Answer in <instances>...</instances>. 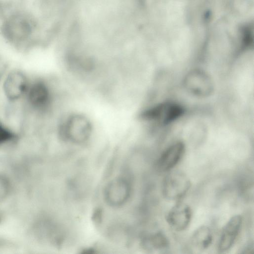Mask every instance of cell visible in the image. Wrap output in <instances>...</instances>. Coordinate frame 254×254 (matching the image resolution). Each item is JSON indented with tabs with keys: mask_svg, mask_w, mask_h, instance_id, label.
Instances as JSON below:
<instances>
[{
	"mask_svg": "<svg viewBox=\"0 0 254 254\" xmlns=\"http://www.w3.org/2000/svg\"><path fill=\"white\" fill-rule=\"evenodd\" d=\"M57 131L62 140L72 144L81 145L91 138L94 126L87 115L80 112H73L66 114L61 119Z\"/></svg>",
	"mask_w": 254,
	"mask_h": 254,
	"instance_id": "1",
	"label": "cell"
},
{
	"mask_svg": "<svg viewBox=\"0 0 254 254\" xmlns=\"http://www.w3.org/2000/svg\"><path fill=\"white\" fill-rule=\"evenodd\" d=\"M24 99L32 111L36 113L44 114L51 109L54 95L52 88L46 80L36 78L30 80Z\"/></svg>",
	"mask_w": 254,
	"mask_h": 254,
	"instance_id": "2",
	"label": "cell"
},
{
	"mask_svg": "<svg viewBox=\"0 0 254 254\" xmlns=\"http://www.w3.org/2000/svg\"><path fill=\"white\" fill-rule=\"evenodd\" d=\"M35 28L33 19L26 14L15 13L3 22L1 30L5 38L13 44H21L32 35Z\"/></svg>",
	"mask_w": 254,
	"mask_h": 254,
	"instance_id": "3",
	"label": "cell"
},
{
	"mask_svg": "<svg viewBox=\"0 0 254 254\" xmlns=\"http://www.w3.org/2000/svg\"><path fill=\"white\" fill-rule=\"evenodd\" d=\"M26 73L19 69L10 71L4 78L2 90L6 100L14 103L24 99L30 82Z\"/></svg>",
	"mask_w": 254,
	"mask_h": 254,
	"instance_id": "4",
	"label": "cell"
},
{
	"mask_svg": "<svg viewBox=\"0 0 254 254\" xmlns=\"http://www.w3.org/2000/svg\"><path fill=\"white\" fill-rule=\"evenodd\" d=\"M190 187L189 178L183 172L174 171L170 172L163 181L162 191L169 200H179L183 197Z\"/></svg>",
	"mask_w": 254,
	"mask_h": 254,
	"instance_id": "5",
	"label": "cell"
},
{
	"mask_svg": "<svg viewBox=\"0 0 254 254\" xmlns=\"http://www.w3.org/2000/svg\"><path fill=\"white\" fill-rule=\"evenodd\" d=\"M183 113V108L179 104L165 103L145 110L142 113L141 118L145 121L166 125L177 120Z\"/></svg>",
	"mask_w": 254,
	"mask_h": 254,
	"instance_id": "6",
	"label": "cell"
},
{
	"mask_svg": "<svg viewBox=\"0 0 254 254\" xmlns=\"http://www.w3.org/2000/svg\"><path fill=\"white\" fill-rule=\"evenodd\" d=\"M131 192L129 182L124 178H117L106 186L104 196L106 202L113 207H119L127 201Z\"/></svg>",
	"mask_w": 254,
	"mask_h": 254,
	"instance_id": "7",
	"label": "cell"
},
{
	"mask_svg": "<svg viewBox=\"0 0 254 254\" xmlns=\"http://www.w3.org/2000/svg\"><path fill=\"white\" fill-rule=\"evenodd\" d=\"M191 217L192 211L190 206L185 203L178 202L169 211L166 220L172 229L181 231L188 227Z\"/></svg>",
	"mask_w": 254,
	"mask_h": 254,
	"instance_id": "8",
	"label": "cell"
},
{
	"mask_svg": "<svg viewBox=\"0 0 254 254\" xmlns=\"http://www.w3.org/2000/svg\"><path fill=\"white\" fill-rule=\"evenodd\" d=\"M243 222L241 215H236L230 218L223 227L219 239L218 249L223 253L233 246L240 232Z\"/></svg>",
	"mask_w": 254,
	"mask_h": 254,
	"instance_id": "9",
	"label": "cell"
},
{
	"mask_svg": "<svg viewBox=\"0 0 254 254\" xmlns=\"http://www.w3.org/2000/svg\"><path fill=\"white\" fill-rule=\"evenodd\" d=\"M185 151L182 142H177L166 148L161 154L156 163L158 170L166 172L174 168L182 159Z\"/></svg>",
	"mask_w": 254,
	"mask_h": 254,
	"instance_id": "10",
	"label": "cell"
},
{
	"mask_svg": "<svg viewBox=\"0 0 254 254\" xmlns=\"http://www.w3.org/2000/svg\"><path fill=\"white\" fill-rule=\"evenodd\" d=\"M185 83L188 90L197 96H206L211 92L212 89L209 77L199 70L190 72L186 77Z\"/></svg>",
	"mask_w": 254,
	"mask_h": 254,
	"instance_id": "11",
	"label": "cell"
},
{
	"mask_svg": "<svg viewBox=\"0 0 254 254\" xmlns=\"http://www.w3.org/2000/svg\"><path fill=\"white\" fill-rule=\"evenodd\" d=\"M212 240V234L210 228L206 226H201L194 231L190 242L195 249L203 250L210 246Z\"/></svg>",
	"mask_w": 254,
	"mask_h": 254,
	"instance_id": "12",
	"label": "cell"
},
{
	"mask_svg": "<svg viewBox=\"0 0 254 254\" xmlns=\"http://www.w3.org/2000/svg\"><path fill=\"white\" fill-rule=\"evenodd\" d=\"M144 245L148 249L160 250L166 249L169 246V241L162 232H157L145 238Z\"/></svg>",
	"mask_w": 254,
	"mask_h": 254,
	"instance_id": "13",
	"label": "cell"
},
{
	"mask_svg": "<svg viewBox=\"0 0 254 254\" xmlns=\"http://www.w3.org/2000/svg\"><path fill=\"white\" fill-rule=\"evenodd\" d=\"M18 138L17 132L0 121V145L11 141Z\"/></svg>",
	"mask_w": 254,
	"mask_h": 254,
	"instance_id": "14",
	"label": "cell"
},
{
	"mask_svg": "<svg viewBox=\"0 0 254 254\" xmlns=\"http://www.w3.org/2000/svg\"><path fill=\"white\" fill-rule=\"evenodd\" d=\"M10 184L7 179L0 175V202L8 195L10 190Z\"/></svg>",
	"mask_w": 254,
	"mask_h": 254,
	"instance_id": "15",
	"label": "cell"
}]
</instances>
